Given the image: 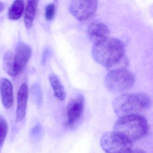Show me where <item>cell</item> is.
Wrapping results in <instances>:
<instances>
[{
	"instance_id": "ac0fdd59",
	"label": "cell",
	"mask_w": 153,
	"mask_h": 153,
	"mask_svg": "<svg viewBox=\"0 0 153 153\" xmlns=\"http://www.w3.org/2000/svg\"><path fill=\"white\" fill-rule=\"evenodd\" d=\"M55 7L53 3H51L45 8V17L47 20H51L54 18L55 14Z\"/></svg>"
},
{
	"instance_id": "2e32d148",
	"label": "cell",
	"mask_w": 153,
	"mask_h": 153,
	"mask_svg": "<svg viewBox=\"0 0 153 153\" xmlns=\"http://www.w3.org/2000/svg\"><path fill=\"white\" fill-rule=\"evenodd\" d=\"M31 95L34 102L38 106H40L42 103L43 98L42 89L39 84H34L31 89Z\"/></svg>"
},
{
	"instance_id": "52a82bcc",
	"label": "cell",
	"mask_w": 153,
	"mask_h": 153,
	"mask_svg": "<svg viewBox=\"0 0 153 153\" xmlns=\"http://www.w3.org/2000/svg\"><path fill=\"white\" fill-rule=\"evenodd\" d=\"M84 97L82 94H79L71 99L67 105V127H72L83 114L85 107Z\"/></svg>"
},
{
	"instance_id": "7402d4cb",
	"label": "cell",
	"mask_w": 153,
	"mask_h": 153,
	"mask_svg": "<svg viewBox=\"0 0 153 153\" xmlns=\"http://www.w3.org/2000/svg\"><path fill=\"white\" fill-rule=\"evenodd\" d=\"M3 3L1 2V1H0V13L2 11V10H3Z\"/></svg>"
},
{
	"instance_id": "9a60e30c",
	"label": "cell",
	"mask_w": 153,
	"mask_h": 153,
	"mask_svg": "<svg viewBox=\"0 0 153 153\" xmlns=\"http://www.w3.org/2000/svg\"><path fill=\"white\" fill-rule=\"evenodd\" d=\"M3 68L10 76H16L14 68V53L11 51H8L4 55Z\"/></svg>"
},
{
	"instance_id": "30bf717a",
	"label": "cell",
	"mask_w": 153,
	"mask_h": 153,
	"mask_svg": "<svg viewBox=\"0 0 153 153\" xmlns=\"http://www.w3.org/2000/svg\"><path fill=\"white\" fill-rule=\"evenodd\" d=\"M28 98V87L26 84L23 83L18 92L16 119V123L20 122L25 117Z\"/></svg>"
},
{
	"instance_id": "3957f363",
	"label": "cell",
	"mask_w": 153,
	"mask_h": 153,
	"mask_svg": "<svg viewBox=\"0 0 153 153\" xmlns=\"http://www.w3.org/2000/svg\"><path fill=\"white\" fill-rule=\"evenodd\" d=\"M146 120L139 114L127 115L119 118L114 131L120 133L132 142L143 137L148 131Z\"/></svg>"
},
{
	"instance_id": "7a4b0ae2",
	"label": "cell",
	"mask_w": 153,
	"mask_h": 153,
	"mask_svg": "<svg viewBox=\"0 0 153 153\" xmlns=\"http://www.w3.org/2000/svg\"><path fill=\"white\" fill-rule=\"evenodd\" d=\"M151 101L143 93L124 94L116 97L112 103L114 111L120 118L127 115L139 114L149 108Z\"/></svg>"
},
{
	"instance_id": "277c9868",
	"label": "cell",
	"mask_w": 153,
	"mask_h": 153,
	"mask_svg": "<svg viewBox=\"0 0 153 153\" xmlns=\"http://www.w3.org/2000/svg\"><path fill=\"white\" fill-rule=\"evenodd\" d=\"M134 82V76L126 68L109 71L105 80L106 88L114 93H122L129 90Z\"/></svg>"
},
{
	"instance_id": "7c38bea8",
	"label": "cell",
	"mask_w": 153,
	"mask_h": 153,
	"mask_svg": "<svg viewBox=\"0 0 153 153\" xmlns=\"http://www.w3.org/2000/svg\"><path fill=\"white\" fill-rule=\"evenodd\" d=\"M38 2V1H27L24 17V23L27 29H30L33 26Z\"/></svg>"
},
{
	"instance_id": "44dd1931",
	"label": "cell",
	"mask_w": 153,
	"mask_h": 153,
	"mask_svg": "<svg viewBox=\"0 0 153 153\" xmlns=\"http://www.w3.org/2000/svg\"><path fill=\"white\" fill-rule=\"evenodd\" d=\"M128 153H146L145 151L141 149H131Z\"/></svg>"
},
{
	"instance_id": "9c48e42d",
	"label": "cell",
	"mask_w": 153,
	"mask_h": 153,
	"mask_svg": "<svg viewBox=\"0 0 153 153\" xmlns=\"http://www.w3.org/2000/svg\"><path fill=\"white\" fill-rule=\"evenodd\" d=\"M110 33L108 27L100 21L91 23L87 29L88 36L94 44L109 37Z\"/></svg>"
},
{
	"instance_id": "8fae6325",
	"label": "cell",
	"mask_w": 153,
	"mask_h": 153,
	"mask_svg": "<svg viewBox=\"0 0 153 153\" xmlns=\"http://www.w3.org/2000/svg\"><path fill=\"white\" fill-rule=\"evenodd\" d=\"M0 94L4 107L7 109L11 108L14 104L13 85L6 78L0 79Z\"/></svg>"
},
{
	"instance_id": "5bb4252c",
	"label": "cell",
	"mask_w": 153,
	"mask_h": 153,
	"mask_svg": "<svg viewBox=\"0 0 153 153\" xmlns=\"http://www.w3.org/2000/svg\"><path fill=\"white\" fill-rule=\"evenodd\" d=\"M25 9V3L22 1H16L10 7L8 17L11 20H17L22 16Z\"/></svg>"
},
{
	"instance_id": "e0dca14e",
	"label": "cell",
	"mask_w": 153,
	"mask_h": 153,
	"mask_svg": "<svg viewBox=\"0 0 153 153\" xmlns=\"http://www.w3.org/2000/svg\"><path fill=\"white\" fill-rule=\"evenodd\" d=\"M8 130V125L7 120L2 115H0V149L3 146L7 137Z\"/></svg>"
},
{
	"instance_id": "ffe728a7",
	"label": "cell",
	"mask_w": 153,
	"mask_h": 153,
	"mask_svg": "<svg viewBox=\"0 0 153 153\" xmlns=\"http://www.w3.org/2000/svg\"><path fill=\"white\" fill-rule=\"evenodd\" d=\"M48 50L46 49V50H44L43 52V53L42 58V62H43V64L45 63V61H46V58H47V55H48Z\"/></svg>"
},
{
	"instance_id": "6da1fadb",
	"label": "cell",
	"mask_w": 153,
	"mask_h": 153,
	"mask_svg": "<svg viewBox=\"0 0 153 153\" xmlns=\"http://www.w3.org/2000/svg\"><path fill=\"white\" fill-rule=\"evenodd\" d=\"M92 54L97 62L109 70L124 58L125 46L119 39L108 37L94 44Z\"/></svg>"
},
{
	"instance_id": "8992f818",
	"label": "cell",
	"mask_w": 153,
	"mask_h": 153,
	"mask_svg": "<svg viewBox=\"0 0 153 153\" xmlns=\"http://www.w3.org/2000/svg\"><path fill=\"white\" fill-rule=\"evenodd\" d=\"M98 1L94 0H74L69 7L70 12L79 21H86L96 12Z\"/></svg>"
},
{
	"instance_id": "d6986e66",
	"label": "cell",
	"mask_w": 153,
	"mask_h": 153,
	"mask_svg": "<svg viewBox=\"0 0 153 153\" xmlns=\"http://www.w3.org/2000/svg\"><path fill=\"white\" fill-rule=\"evenodd\" d=\"M42 125L40 124H37L32 129L31 131V135L33 137L35 138V139H37L40 137L42 135Z\"/></svg>"
},
{
	"instance_id": "4fadbf2b",
	"label": "cell",
	"mask_w": 153,
	"mask_h": 153,
	"mask_svg": "<svg viewBox=\"0 0 153 153\" xmlns=\"http://www.w3.org/2000/svg\"><path fill=\"white\" fill-rule=\"evenodd\" d=\"M49 79L55 96L59 100L64 101L66 98V92L59 79L54 74H51Z\"/></svg>"
},
{
	"instance_id": "ba28073f",
	"label": "cell",
	"mask_w": 153,
	"mask_h": 153,
	"mask_svg": "<svg viewBox=\"0 0 153 153\" xmlns=\"http://www.w3.org/2000/svg\"><path fill=\"white\" fill-rule=\"evenodd\" d=\"M31 47L25 43L19 42L14 53V68L16 76L22 73L32 55Z\"/></svg>"
},
{
	"instance_id": "5b68a950",
	"label": "cell",
	"mask_w": 153,
	"mask_h": 153,
	"mask_svg": "<svg viewBox=\"0 0 153 153\" xmlns=\"http://www.w3.org/2000/svg\"><path fill=\"white\" fill-rule=\"evenodd\" d=\"M100 145L105 153H128L132 149L131 141L114 131L102 136Z\"/></svg>"
}]
</instances>
